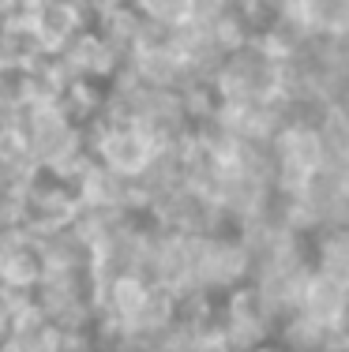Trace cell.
Wrapping results in <instances>:
<instances>
[{"label": "cell", "mask_w": 349, "mask_h": 352, "mask_svg": "<svg viewBox=\"0 0 349 352\" xmlns=\"http://www.w3.org/2000/svg\"><path fill=\"white\" fill-rule=\"evenodd\" d=\"M105 165L113 173H139L147 162H151V139L139 128H113L105 135Z\"/></svg>", "instance_id": "1"}, {"label": "cell", "mask_w": 349, "mask_h": 352, "mask_svg": "<svg viewBox=\"0 0 349 352\" xmlns=\"http://www.w3.org/2000/svg\"><path fill=\"white\" fill-rule=\"evenodd\" d=\"M147 300H151V289L139 278H120L113 285V311L120 318H139L147 311Z\"/></svg>", "instance_id": "2"}, {"label": "cell", "mask_w": 349, "mask_h": 352, "mask_svg": "<svg viewBox=\"0 0 349 352\" xmlns=\"http://www.w3.org/2000/svg\"><path fill=\"white\" fill-rule=\"evenodd\" d=\"M76 8L72 4H64V0H49L45 8H41V15H38V30H41V38H68L72 30H76Z\"/></svg>", "instance_id": "3"}]
</instances>
